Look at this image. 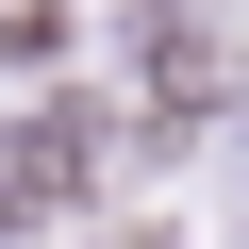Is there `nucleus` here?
Returning <instances> with one entry per match:
<instances>
[{
  "instance_id": "nucleus-1",
  "label": "nucleus",
  "mask_w": 249,
  "mask_h": 249,
  "mask_svg": "<svg viewBox=\"0 0 249 249\" xmlns=\"http://www.w3.org/2000/svg\"><path fill=\"white\" fill-rule=\"evenodd\" d=\"M100 199V100H34V116H0V216L50 232Z\"/></svg>"
}]
</instances>
